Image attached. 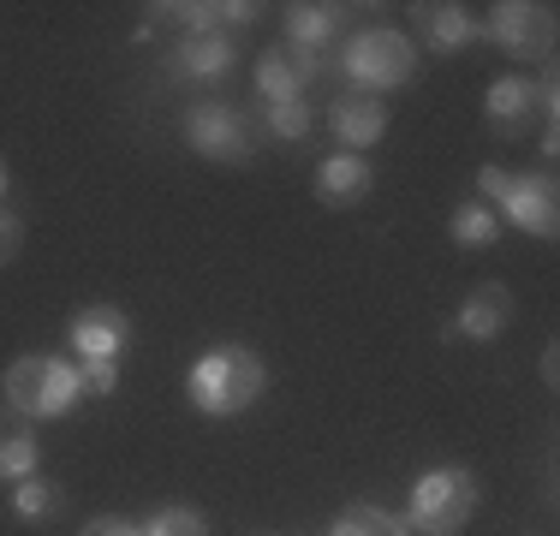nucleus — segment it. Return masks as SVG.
Returning <instances> with one entry per match:
<instances>
[{
  "mask_svg": "<svg viewBox=\"0 0 560 536\" xmlns=\"http://www.w3.org/2000/svg\"><path fill=\"white\" fill-rule=\"evenodd\" d=\"M185 143L203 161H221V167H250L257 161V131L245 126V114L233 102H197L185 114Z\"/></svg>",
  "mask_w": 560,
  "mask_h": 536,
  "instance_id": "5",
  "label": "nucleus"
},
{
  "mask_svg": "<svg viewBox=\"0 0 560 536\" xmlns=\"http://www.w3.org/2000/svg\"><path fill=\"white\" fill-rule=\"evenodd\" d=\"M12 518H24V525H48V518H60L66 513V489L55 477H24V482H12Z\"/></svg>",
  "mask_w": 560,
  "mask_h": 536,
  "instance_id": "18",
  "label": "nucleus"
},
{
  "mask_svg": "<svg viewBox=\"0 0 560 536\" xmlns=\"http://www.w3.org/2000/svg\"><path fill=\"white\" fill-rule=\"evenodd\" d=\"M19 250H24V221H19L7 203H0V268L19 257Z\"/></svg>",
  "mask_w": 560,
  "mask_h": 536,
  "instance_id": "25",
  "label": "nucleus"
},
{
  "mask_svg": "<svg viewBox=\"0 0 560 536\" xmlns=\"http://www.w3.org/2000/svg\"><path fill=\"white\" fill-rule=\"evenodd\" d=\"M483 114H489V126H495L501 138H518V131L530 126V114H537V78H525V72L495 78L489 96H483Z\"/></svg>",
  "mask_w": 560,
  "mask_h": 536,
  "instance_id": "14",
  "label": "nucleus"
},
{
  "mask_svg": "<svg viewBox=\"0 0 560 536\" xmlns=\"http://www.w3.org/2000/svg\"><path fill=\"white\" fill-rule=\"evenodd\" d=\"M66 340H72L78 364H119V352L131 346V316L119 304H84L66 322Z\"/></svg>",
  "mask_w": 560,
  "mask_h": 536,
  "instance_id": "8",
  "label": "nucleus"
},
{
  "mask_svg": "<svg viewBox=\"0 0 560 536\" xmlns=\"http://www.w3.org/2000/svg\"><path fill=\"white\" fill-rule=\"evenodd\" d=\"M411 24H418V36L430 54H459V48L477 43V19L465 7H453V0H423V7H411Z\"/></svg>",
  "mask_w": 560,
  "mask_h": 536,
  "instance_id": "13",
  "label": "nucleus"
},
{
  "mask_svg": "<svg viewBox=\"0 0 560 536\" xmlns=\"http://www.w3.org/2000/svg\"><path fill=\"white\" fill-rule=\"evenodd\" d=\"M328 536H411V525L399 513H388V506H376V501H352L335 518V531H328Z\"/></svg>",
  "mask_w": 560,
  "mask_h": 536,
  "instance_id": "21",
  "label": "nucleus"
},
{
  "mask_svg": "<svg viewBox=\"0 0 560 536\" xmlns=\"http://www.w3.org/2000/svg\"><path fill=\"white\" fill-rule=\"evenodd\" d=\"M7 185H12V167H7V155H0V197H7Z\"/></svg>",
  "mask_w": 560,
  "mask_h": 536,
  "instance_id": "27",
  "label": "nucleus"
},
{
  "mask_svg": "<svg viewBox=\"0 0 560 536\" xmlns=\"http://www.w3.org/2000/svg\"><path fill=\"white\" fill-rule=\"evenodd\" d=\"M340 72L352 78L364 96H382V90H399L411 84V72H418V43H411L406 31H358L352 43L340 48Z\"/></svg>",
  "mask_w": 560,
  "mask_h": 536,
  "instance_id": "4",
  "label": "nucleus"
},
{
  "mask_svg": "<svg viewBox=\"0 0 560 536\" xmlns=\"http://www.w3.org/2000/svg\"><path fill=\"white\" fill-rule=\"evenodd\" d=\"M501 214L530 238H555L560 233V203H555V179L549 173H506L501 185Z\"/></svg>",
  "mask_w": 560,
  "mask_h": 536,
  "instance_id": "7",
  "label": "nucleus"
},
{
  "mask_svg": "<svg viewBox=\"0 0 560 536\" xmlns=\"http://www.w3.org/2000/svg\"><path fill=\"white\" fill-rule=\"evenodd\" d=\"M549 31H555V12L537 7V0H501L489 7V19L477 24V36H489L495 48H506L513 60H537L549 48Z\"/></svg>",
  "mask_w": 560,
  "mask_h": 536,
  "instance_id": "6",
  "label": "nucleus"
},
{
  "mask_svg": "<svg viewBox=\"0 0 560 536\" xmlns=\"http://www.w3.org/2000/svg\"><path fill=\"white\" fill-rule=\"evenodd\" d=\"M0 399L12 406V418L24 423H48V418H66L78 406V364L66 358H48V352H31V358H12L7 375H0Z\"/></svg>",
  "mask_w": 560,
  "mask_h": 536,
  "instance_id": "2",
  "label": "nucleus"
},
{
  "mask_svg": "<svg viewBox=\"0 0 560 536\" xmlns=\"http://www.w3.org/2000/svg\"><path fill=\"white\" fill-rule=\"evenodd\" d=\"M238 48L226 31H203V36H185L179 48H173V72L179 78H203V84H215V78L233 72Z\"/></svg>",
  "mask_w": 560,
  "mask_h": 536,
  "instance_id": "16",
  "label": "nucleus"
},
{
  "mask_svg": "<svg viewBox=\"0 0 560 536\" xmlns=\"http://www.w3.org/2000/svg\"><path fill=\"white\" fill-rule=\"evenodd\" d=\"M119 387V364H78V394L84 399H108Z\"/></svg>",
  "mask_w": 560,
  "mask_h": 536,
  "instance_id": "24",
  "label": "nucleus"
},
{
  "mask_svg": "<svg viewBox=\"0 0 560 536\" xmlns=\"http://www.w3.org/2000/svg\"><path fill=\"white\" fill-rule=\"evenodd\" d=\"M162 24H185L191 36H203V31H245L250 19H257V0H162V7H150Z\"/></svg>",
  "mask_w": 560,
  "mask_h": 536,
  "instance_id": "12",
  "label": "nucleus"
},
{
  "mask_svg": "<svg viewBox=\"0 0 560 536\" xmlns=\"http://www.w3.org/2000/svg\"><path fill=\"white\" fill-rule=\"evenodd\" d=\"M506 322H513V292H506L501 280H483V287L465 292L459 316H453V334H459V340L489 346V340H501V334H506Z\"/></svg>",
  "mask_w": 560,
  "mask_h": 536,
  "instance_id": "11",
  "label": "nucleus"
},
{
  "mask_svg": "<svg viewBox=\"0 0 560 536\" xmlns=\"http://www.w3.org/2000/svg\"><path fill=\"white\" fill-rule=\"evenodd\" d=\"M447 233H453V245H459V250H489V245L501 238V214L471 197V203H459V209H453Z\"/></svg>",
  "mask_w": 560,
  "mask_h": 536,
  "instance_id": "20",
  "label": "nucleus"
},
{
  "mask_svg": "<svg viewBox=\"0 0 560 536\" xmlns=\"http://www.w3.org/2000/svg\"><path fill=\"white\" fill-rule=\"evenodd\" d=\"M78 536H143V525H131V518H114V513H108V518H90Z\"/></svg>",
  "mask_w": 560,
  "mask_h": 536,
  "instance_id": "26",
  "label": "nucleus"
},
{
  "mask_svg": "<svg viewBox=\"0 0 560 536\" xmlns=\"http://www.w3.org/2000/svg\"><path fill=\"white\" fill-rule=\"evenodd\" d=\"M36 459H43V441H36V429L24 423V418L0 423V482L36 477Z\"/></svg>",
  "mask_w": 560,
  "mask_h": 536,
  "instance_id": "19",
  "label": "nucleus"
},
{
  "mask_svg": "<svg viewBox=\"0 0 560 536\" xmlns=\"http://www.w3.org/2000/svg\"><path fill=\"white\" fill-rule=\"evenodd\" d=\"M262 358L250 346H209L191 370H185V399H191L203 418H238L262 399Z\"/></svg>",
  "mask_w": 560,
  "mask_h": 536,
  "instance_id": "1",
  "label": "nucleus"
},
{
  "mask_svg": "<svg viewBox=\"0 0 560 536\" xmlns=\"http://www.w3.org/2000/svg\"><path fill=\"white\" fill-rule=\"evenodd\" d=\"M340 24H346L340 7H328V0H299V7H287V36H280V43H292L304 54H328Z\"/></svg>",
  "mask_w": 560,
  "mask_h": 536,
  "instance_id": "17",
  "label": "nucleus"
},
{
  "mask_svg": "<svg viewBox=\"0 0 560 536\" xmlns=\"http://www.w3.org/2000/svg\"><path fill=\"white\" fill-rule=\"evenodd\" d=\"M143 536H209V518L197 506H162V513H150Z\"/></svg>",
  "mask_w": 560,
  "mask_h": 536,
  "instance_id": "23",
  "label": "nucleus"
},
{
  "mask_svg": "<svg viewBox=\"0 0 560 536\" xmlns=\"http://www.w3.org/2000/svg\"><path fill=\"white\" fill-rule=\"evenodd\" d=\"M388 102L382 96H364V90H352V96H335V107H328V126H335V143L346 155H364L370 143L388 138Z\"/></svg>",
  "mask_w": 560,
  "mask_h": 536,
  "instance_id": "9",
  "label": "nucleus"
},
{
  "mask_svg": "<svg viewBox=\"0 0 560 536\" xmlns=\"http://www.w3.org/2000/svg\"><path fill=\"white\" fill-rule=\"evenodd\" d=\"M262 126H269L275 138L299 143L304 131L316 126V114H311V102H304V96H292V102H262Z\"/></svg>",
  "mask_w": 560,
  "mask_h": 536,
  "instance_id": "22",
  "label": "nucleus"
},
{
  "mask_svg": "<svg viewBox=\"0 0 560 536\" xmlns=\"http://www.w3.org/2000/svg\"><path fill=\"white\" fill-rule=\"evenodd\" d=\"M370 185H376V167H370L364 155H323V167H316V197H323L328 209H352L370 197Z\"/></svg>",
  "mask_w": 560,
  "mask_h": 536,
  "instance_id": "15",
  "label": "nucleus"
},
{
  "mask_svg": "<svg viewBox=\"0 0 560 536\" xmlns=\"http://www.w3.org/2000/svg\"><path fill=\"white\" fill-rule=\"evenodd\" d=\"M316 78H323V54H304L292 43H275L257 60V96L262 102H292V96H304V84H316Z\"/></svg>",
  "mask_w": 560,
  "mask_h": 536,
  "instance_id": "10",
  "label": "nucleus"
},
{
  "mask_svg": "<svg viewBox=\"0 0 560 536\" xmlns=\"http://www.w3.org/2000/svg\"><path fill=\"white\" fill-rule=\"evenodd\" d=\"M477 501H483V482H477V471H465V465H430V471L411 482L406 525L423 531V536H459L465 525H471Z\"/></svg>",
  "mask_w": 560,
  "mask_h": 536,
  "instance_id": "3",
  "label": "nucleus"
}]
</instances>
